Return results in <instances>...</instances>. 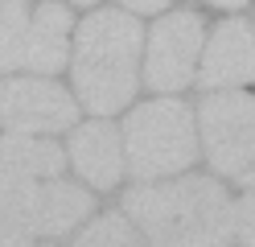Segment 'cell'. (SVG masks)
<instances>
[{"mask_svg": "<svg viewBox=\"0 0 255 247\" xmlns=\"http://www.w3.org/2000/svg\"><path fill=\"white\" fill-rule=\"evenodd\" d=\"M95 214L91 190L66 181V148L0 132V247H45Z\"/></svg>", "mask_w": 255, "mask_h": 247, "instance_id": "6da1fadb", "label": "cell"}, {"mask_svg": "<svg viewBox=\"0 0 255 247\" xmlns=\"http://www.w3.org/2000/svg\"><path fill=\"white\" fill-rule=\"evenodd\" d=\"M124 214L148 247H231L235 239V198L202 173L140 181L124 194Z\"/></svg>", "mask_w": 255, "mask_h": 247, "instance_id": "7a4b0ae2", "label": "cell"}, {"mask_svg": "<svg viewBox=\"0 0 255 247\" xmlns=\"http://www.w3.org/2000/svg\"><path fill=\"white\" fill-rule=\"evenodd\" d=\"M140 54H144V29L136 12H91L74 33V49L66 62L78 107H87L91 115L124 111L140 91Z\"/></svg>", "mask_w": 255, "mask_h": 247, "instance_id": "3957f363", "label": "cell"}, {"mask_svg": "<svg viewBox=\"0 0 255 247\" xmlns=\"http://www.w3.org/2000/svg\"><path fill=\"white\" fill-rule=\"evenodd\" d=\"M124 169L136 181H156L185 173L198 161V115L177 95H161L140 103L124 120Z\"/></svg>", "mask_w": 255, "mask_h": 247, "instance_id": "277c9868", "label": "cell"}, {"mask_svg": "<svg viewBox=\"0 0 255 247\" xmlns=\"http://www.w3.org/2000/svg\"><path fill=\"white\" fill-rule=\"evenodd\" d=\"M194 115L210 169L255 190V91H210Z\"/></svg>", "mask_w": 255, "mask_h": 247, "instance_id": "5b68a950", "label": "cell"}, {"mask_svg": "<svg viewBox=\"0 0 255 247\" xmlns=\"http://www.w3.org/2000/svg\"><path fill=\"white\" fill-rule=\"evenodd\" d=\"M78 120V99L54 74H0V132L54 136Z\"/></svg>", "mask_w": 255, "mask_h": 247, "instance_id": "8992f818", "label": "cell"}, {"mask_svg": "<svg viewBox=\"0 0 255 247\" xmlns=\"http://www.w3.org/2000/svg\"><path fill=\"white\" fill-rule=\"evenodd\" d=\"M202 41H206V29H202V16L194 8L165 12L161 21L152 25L144 62H140V70H144V87L161 91V95L185 91L189 82H194V74H198Z\"/></svg>", "mask_w": 255, "mask_h": 247, "instance_id": "52a82bcc", "label": "cell"}, {"mask_svg": "<svg viewBox=\"0 0 255 247\" xmlns=\"http://www.w3.org/2000/svg\"><path fill=\"white\" fill-rule=\"evenodd\" d=\"M198 87L227 91V87H251L255 82V25L243 16L222 21L210 37L202 41L198 58Z\"/></svg>", "mask_w": 255, "mask_h": 247, "instance_id": "ba28073f", "label": "cell"}, {"mask_svg": "<svg viewBox=\"0 0 255 247\" xmlns=\"http://www.w3.org/2000/svg\"><path fill=\"white\" fill-rule=\"evenodd\" d=\"M66 165H74V173L87 181L91 190H116L124 177V136L107 115L70 128L66 140Z\"/></svg>", "mask_w": 255, "mask_h": 247, "instance_id": "9c48e42d", "label": "cell"}, {"mask_svg": "<svg viewBox=\"0 0 255 247\" xmlns=\"http://www.w3.org/2000/svg\"><path fill=\"white\" fill-rule=\"evenodd\" d=\"M66 62H70V4H37V12H29L21 66L29 74H58L66 70Z\"/></svg>", "mask_w": 255, "mask_h": 247, "instance_id": "30bf717a", "label": "cell"}, {"mask_svg": "<svg viewBox=\"0 0 255 247\" xmlns=\"http://www.w3.org/2000/svg\"><path fill=\"white\" fill-rule=\"evenodd\" d=\"M70 247H148V239L124 210H103L78 231Z\"/></svg>", "mask_w": 255, "mask_h": 247, "instance_id": "8fae6325", "label": "cell"}, {"mask_svg": "<svg viewBox=\"0 0 255 247\" xmlns=\"http://www.w3.org/2000/svg\"><path fill=\"white\" fill-rule=\"evenodd\" d=\"M29 33V4L25 0H0V74H12L25 58Z\"/></svg>", "mask_w": 255, "mask_h": 247, "instance_id": "7c38bea8", "label": "cell"}, {"mask_svg": "<svg viewBox=\"0 0 255 247\" xmlns=\"http://www.w3.org/2000/svg\"><path fill=\"white\" fill-rule=\"evenodd\" d=\"M231 247H255V190L235 202V239Z\"/></svg>", "mask_w": 255, "mask_h": 247, "instance_id": "4fadbf2b", "label": "cell"}, {"mask_svg": "<svg viewBox=\"0 0 255 247\" xmlns=\"http://www.w3.org/2000/svg\"><path fill=\"white\" fill-rule=\"evenodd\" d=\"M120 4H124L128 12H161V8L173 4V0H120Z\"/></svg>", "mask_w": 255, "mask_h": 247, "instance_id": "5bb4252c", "label": "cell"}, {"mask_svg": "<svg viewBox=\"0 0 255 247\" xmlns=\"http://www.w3.org/2000/svg\"><path fill=\"white\" fill-rule=\"evenodd\" d=\"M206 4H214V8H227V12H239V8H247L251 0H206Z\"/></svg>", "mask_w": 255, "mask_h": 247, "instance_id": "9a60e30c", "label": "cell"}, {"mask_svg": "<svg viewBox=\"0 0 255 247\" xmlns=\"http://www.w3.org/2000/svg\"><path fill=\"white\" fill-rule=\"evenodd\" d=\"M66 4H78V8H91V4H99V0H66Z\"/></svg>", "mask_w": 255, "mask_h": 247, "instance_id": "2e32d148", "label": "cell"}, {"mask_svg": "<svg viewBox=\"0 0 255 247\" xmlns=\"http://www.w3.org/2000/svg\"><path fill=\"white\" fill-rule=\"evenodd\" d=\"M45 247H58V243H45Z\"/></svg>", "mask_w": 255, "mask_h": 247, "instance_id": "e0dca14e", "label": "cell"}]
</instances>
